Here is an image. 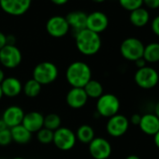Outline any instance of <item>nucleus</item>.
<instances>
[{
    "label": "nucleus",
    "instance_id": "nucleus-1",
    "mask_svg": "<svg viewBox=\"0 0 159 159\" xmlns=\"http://www.w3.org/2000/svg\"><path fill=\"white\" fill-rule=\"evenodd\" d=\"M75 43L78 51L86 56L97 54L102 45L99 34L90 31L87 28L75 34Z\"/></svg>",
    "mask_w": 159,
    "mask_h": 159
},
{
    "label": "nucleus",
    "instance_id": "nucleus-2",
    "mask_svg": "<svg viewBox=\"0 0 159 159\" xmlns=\"http://www.w3.org/2000/svg\"><path fill=\"white\" fill-rule=\"evenodd\" d=\"M66 79L71 87L84 88L90 80H92V69L83 61H75L67 66Z\"/></svg>",
    "mask_w": 159,
    "mask_h": 159
},
{
    "label": "nucleus",
    "instance_id": "nucleus-3",
    "mask_svg": "<svg viewBox=\"0 0 159 159\" xmlns=\"http://www.w3.org/2000/svg\"><path fill=\"white\" fill-rule=\"evenodd\" d=\"M58 74L57 66L49 61L39 63L33 69V79L41 86L54 83L58 78Z\"/></svg>",
    "mask_w": 159,
    "mask_h": 159
},
{
    "label": "nucleus",
    "instance_id": "nucleus-4",
    "mask_svg": "<svg viewBox=\"0 0 159 159\" xmlns=\"http://www.w3.org/2000/svg\"><path fill=\"white\" fill-rule=\"evenodd\" d=\"M120 100L113 94H103L97 101V112L98 115L111 118L116 115L120 110Z\"/></svg>",
    "mask_w": 159,
    "mask_h": 159
},
{
    "label": "nucleus",
    "instance_id": "nucleus-5",
    "mask_svg": "<svg viewBox=\"0 0 159 159\" xmlns=\"http://www.w3.org/2000/svg\"><path fill=\"white\" fill-rule=\"evenodd\" d=\"M144 44L137 38H127L121 43L120 52L122 56L128 61H137L142 58Z\"/></svg>",
    "mask_w": 159,
    "mask_h": 159
},
{
    "label": "nucleus",
    "instance_id": "nucleus-6",
    "mask_svg": "<svg viewBox=\"0 0 159 159\" xmlns=\"http://www.w3.org/2000/svg\"><path fill=\"white\" fill-rule=\"evenodd\" d=\"M135 83L142 89H152L157 85L159 81L158 72L152 66L139 68L134 76Z\"/></svg>",
    "mask_w": 159,
    "mask_h": 159
},
{
    "label": "nucleus",
    "instance_id": "nucleus-7",
    "mask_svg": "<svg viewBox=\"0 0 159 159\" xmlns=\"http://www.w3.org/2000/svg\"><path fill=\"white\" fill-rule=\"evenodd\" d=\"M23 55L16 45H6L0 50V64L4 67L13 69L22 63Z\"/></svg>",
    "mask_w": 159,
    "mask_h": 159
},
{
    "label": "nucleus",
    "instance_id": "nucleus-8",
    "mask_svg": "<svg viewBox=\"0 0 159 159\" xmlns=\"http://www.w3.org/2000/svg\"><path fill=\"white\" fill-rule=\"evenodd\" d=\"M76 135L67 127L61 126L53 132V144L61 151H69L76 145Z\"/></svg>",
    "mask_w": 159,
    "mask_h": 159
},
{
    "label": "nucleus",
    "instance_id": "nucleus-9",
    "mask_svg": "<svg viewBox=\"0 0 159 159\" xmlns=\"http://www.w3.org/2000/svg\"><path fill=\"white\" fill-rule=\"evenodd\" d=\"M129 128V120L123 114L117 113L116 115L109 118L106 130L108 134L113 138H119L124 136Z\"/></svg>",
    "mask_w": 159,
    "mask_h": 159
},
{
    "label": "nucleus",
    "instance_id": "nucleus-10",
    "mask_svg": "<svg viewBox=\"0 0 159 159\" xmlns=\"http://www.w3.org/2000/svg\"><path fill=\"white\" fill-rule=\"evenodd\" d=\"M32 0H0L1 10L11 16H22L31 7Z\"/></svg>",
    "mask_w": 159,
    "mask_h": 159
},
{
    "label": "nucleus",
    "instance_id": "nucleus-11",
    "mask_svg": "<svg viewBox=\"0 0 159 159\" xmlns=\"http://www.w3.org/2000/svg\"><path fill=\"white\" fill-rule=\"evenodd\" d=\"M46 30L48 34L52 38H63L70 30V27L66 22V17L55 15L51 17L46 23Z\"/></svg>",
    "mask_w": 159,
    "mask_h": 159
},
{
    "label": "nucleus",
    "instance_id": "nucleus-12",
    "mask_svg": "<svg viewBox=\"0 0 159 159\" xmlns=\"http://www.w3.org/2000/svg\"><path fill=\"white\" fill-rule=\"evenodd\" d=\"M88 145L89 152L94 159H108L111 154V145L104 138H95Z\"/></svg>",
    "mask_w": 159,
    "mask_h": 159
},
{
    "label": "nucleus",
    "instance_id": "nucleus-13",
    "mask_svg": "<svg viewBox=\"0 0 159 159\" xmlns=\"http://www.w3.org/2000/svg\"><path fill=\"white\" fill-rule=\"evenodd\" d=\"M109 25V18L102 11H93L87 14L86 28L97 34L104 32Z\"/></svg>",
    "mask_w": 159,
    "mask_h": 159
},
{
    "label": "nucleus",
    "instance_id": "nucleus-14",
    "mask_svg": "<svg viewBox=\"0 0 159 159\" xmlns=\"http://www.w3.org/2000/svg\"><path fill=\"white\" fill-rule=\"evenodd\" d=\"M88 99L89 98L84 88L71 87L66 96V102L67 106L74 110L84 108L86 105Z\"/></svg>",
    "mask_w": 159,
    "mask_h": 159
},
{
    "label": "nucleus",
    "instance_id": "nucleus-15",
    "mask_svg": "<svg viewBox=\"0 0 159 159\" xmlns=\"http://www.w3.org/2000/svg\"><path fill=\"white\" fill-rule=\"evenodd\" d=\"M25 114V112L20 106L11 105L4 111L2 114V119L6 123L8 127L11 128L16 125H22Z\"/></svg>",
    "mask_w": 159,
    "mask_h": 159
},
{
    "label": "nucleus",
    "instance_id": "nucleus-16",
    "mask_svg": "<svg viewBox=\"0 0 159 159\" xmlns=\"http://www.w3.org/2000/svg\"><path fill=\"white\" fill-rule=\"evenodd\" d=\"M44 115L39 111H33L25 114L22 125L32 134L37 133L43 127Z\"/></svg>",
    "mask_w": 159,
    "mask_h": 159
},
{
    "label": "nucleus",
    "instance_id": "nucleus-17",
    "mask_svg": "<svg viewBox=\"0 0 159 159\" xmlns=\"http://www.w3.org/2000/svg\"><path fill=\"white\" fill-rule=\"evenodd\" d=\"M3 95L7 98L18 97L23 92V84L15 77H8L0 84Z\"/></svg>",
    "mask_w": 159,
    "mask_h": 159
},
{
    "label": "nucleus",
    "instance_id": "nucleus-18",
    "mask_svg": "<svg viewBox=\"0 0 159 159\" xmlns=\"http://www.w3.org/2000/svg\"><path fill=\"white\" fill-rule=\"evenodd\" d=\"M139 126L144 134L154 136L159 131V118L154 113H145L141 115Z\"/></svg>",
    "mask_w": 159,
    "mask_h": 159
},
{
    "label": "nucleus",
    "instance_id": "nucleus-19",
    "mask_svg": "<svg viewBox=\"0 0 159 159\" xmlns=\"http://www.w3.org/2000/svg\"><path fill=\"white\" fill-rule=\"evenodd\" d=\"M66 22L70 28H72L76 33L86 28L87 14L82 11H74L69 12L66 16Z\"/></svg>",
    "mask_w": 159,
    "mask_h": 159
},
{
    "label": "nucleus",
    "instance_id": "nucleus-20",
    "mask_svg": "<svg viewBox=\"0 0 159 159\" xmlns=\"http://www.w3.org/2000/svg\"><path fill=\"white\" fill-rule=\"evenodd\" d=\"M10 129L12 137V141L19 145H25L29 143L32 139V133L29 132L23 125H16Z\"/></svg>",
    "mask_w": 159,
    "mask_h": 159
},
{
    "label": "nucleus",
    "instance_id": "nucleus-21",
    "mask_svg": "<svg viewBox=\"0 0 159 159\" xmlns=\"http://www.w3.org/2000/svg\"><path fill=\"white\" fill-rule=\"evenodd\" d=\"M130 23L136 27H143L150 21V13L144 8H139L135 11H130L129 14Z\"/></svg>",
    "mask_w": 159,
    "mask_h": 159
},
{
    "label": "nucleus",
    "instance_id": "nucleus-22",
    "mask_svg": "<svg viewBox=\"0 0 159 159\" xmlns=\"http://www.w3.org/2000/svg\"><path fill=\"white\" fill-rule=\"evenodd\" d=\"M76 139L84 144H89L96 137L95 130L89 125H82L76 131Z\"/></svg>",
    "mask_w": 159,
    "mask_h": 159
},
{
    "label": "nucleus",
    "instance_id": "nucleus-23",
    "mask_svg": "<svg viewBox=\"0 0 159 159\" xmlns=\"http://www.w3.org/2000/svg\"><path fill=\"white\" fill-rule=\"evenodd\" d=\"M88 98H94L98 99L100 98L104 93V88L100 82L97 81V80H90V81L85 84L84 87Z\"/></svg>",
    "mask_w": 159,
    "mask_h": 159
},
{
    "label": "nucleus",
    "instance_id": "nucleus-24",
    "mask_svg": "<svg viewBox=\"0 0 159 159\" xmlns=\"http://www.w3.org/2000/svg\"><path fill=\"white\" fill-rule=\"evenodd\" d=\"M142 58L146 61V63L159 62V43L151 42L144 46Z\"/></svg>",
    "mask_w": 159,
    "mask_h": 159
},
{
    "label": "nucleus",
    "instance_id": "nucleus-25",
    "mask_svg": "<svg viewBox=\"0 0 159 159\" xmlns=\"http://www.w3.org/2000/svg\"><path fill=\"white\" fill-rule=\"evenodd\" d=\"M41 88L42 86L32 78L28 80V81H26L25 84L23 85V92L27 98H35L40 94Z\"/></svg>",
    "mask_w": 159,
    "mask_h": 159
},
{
    "label": "nucleus",
    "instance_id": "nucleus-26",
    "mask_svg": "<svg viewBox=\"0 0 159 159\" xmlns=\"http://www.w3.org/2000/svg\"><path fill=\"white\" fill-rule=\"evenodd\" d=\"M61 125L62 119L57 113H49L46 116H44L43 127L54 132L55 130L61 127Z\"/></svg>",
    "mask_w": 159,
    "mask_h": 159
},
{
    "label": "nucleus",
    "instance_id": "nucleus-27",
    "mask_svg": "<svg viewBox=\"0 0 159 159\" xmlns=\"http://www.w3.org/2000/svg\"><path fill=\"white\" fill-rule=\"evenodd\" d=\"M37 139L44 145H48L52 143L53 140V131H51L45 127H42L37 133Z\"/></svg>",
    "mask_w": 159,
    "mask_h": 159
},
{
    "label": "nucleus",
    "instance_id": "nucleus-28",
    "mask_svg": "<svg viewBox=\"0 0 159 159\" xmlns=\"http://www.w3.org/2000/svg\"><path fill=\"white\" fill-rule=\"evenodd\" d=\"M121 7L128 11H135L143 6V0H118Z\"/></svg>",
    "mask_w": 159,
    "mask_h": 159
},
{
    "label": "nucleus",
    "instance_id": "nucleus-29",
    "mask_svg": "<svg viewBox=\"0 0 159 159\" xmlns=\"http://www.w3.org/2000/svg\"><path fill=\"white\" fill-rule=\"evenodd\" d=\"M12 142V137L11 133V129L8 128L6 130L0 131V146H8Z\"/></svg>",
    "mask_w": 159,
    "mask_h": 159
},
{
    "label": "nucleus",
    "instance_id": "nucleus-30",
    "mask_svg": "<svg viewBox=\"0 0 159 159\" xmlns=\"http://www.w3.org/2000/svg\"><path fill=\"white\" fill-rule=\"evenodd\" d=\"M151 28L152 31L154 35H156L157 37H159V15L155 16L152 23H151Z\"/></svg>",
    "mask_w": 159,
    "mask_h": 159
},
{
    "label": "nucleus",
    "instance_id": "nucleus-31",
    "mask_svg": "<svg viewBox=\"0 0 159 159\" xmlns=\"http://www.w3.org/2000/svg\"><path fill=\"white\" fill-rule=\"evenodd\" d=\"M143 4L152 10H156L159 8V0H143Z\"/></svg>",
    "mask_w": 159,
    "mask_h": 159
},
{
    "label": "nucleus",
    "instance_id": "nucleus-32",
    "mask_svg": "<svg viewBox=\"0 0 159 159\" xmlns=\"http://www.w3.org/2000/svg\"><path fill=\"white\" fill-rule=\"evenodd\" d=\"M140 119H141V115H139V113H134V114L131 116V118H130V120H129V123L131 122L133 125H139V122H140Z\"/></svg>",
    "mask_w": 159,
    "mask_h": 159
},
{
    "label": "nucleus",
    "instance_id": "nucleus-33",
    "mask_svg": "<svg viewBox=\"0 0 159 159\" xmlns=\"http://www.w3.org/2000/svg\"><path fill=\"white\" fill-rule=\"evenodd\" d=\"M7 45V36L0 31V50Z\"/></svg>",
    "mask_w": 159,
    "mask_h": 159
},
{
    "label": "nucleus",
    "instance_id": "nucleus-34",
    "mask_svg": "<svg viewBox=\"0 0 159 159\" xmlns=\"http://www.w3.org/2000/svg\"><path fill=\"white\" fill-rule=\"evenodd\" d=\"M146 64H147V63H146V61H145L143 58H139V59H138L137 61H135V65H136V66L138 67V69L146 66H147Z\"/></svg>",
    "mask_w": 159,
    "mask_h": 159
},
{
    "label": "nucleus",
    "instance_id": "nucleus-35",
    "mask_svg": "<svg viewBox=\"0 0 159 159\" xmlns=\"http://www.w3.org/2000/svg\"><path fill=\"white\" fill-rule=\"evenodd\" d=\"M15 41H16V39L14 36H12V35L7 36V44L8 45H15Z\"/></svg>",
    "mask_w": 159,
    "mask_h": 159
},
{
    "label": "nucleus",
    "instance_id": "nucleus-36",
    "mask_svg": "<svg viewBox=\"0 0 159 159\" xmlns=\"http://www.w3.org/2000/svg\"><path fill=\"white\" fill-rule=\"evenodd\" d=\"M69 0H51V2L53 3L54 5H57V6H63L65 4H66Z\"/></svg>",
    "mask_w": 159,
    "mask_h": 159
},
{
    "label": "nucleus",
    "instance_id": "nucleus-37",
    "mask_svg": "<svg viewBox=\"0 0 159 159\" xmlns=\"http://www.w3.org/2000/svg\"><path fill=\"white\" fill-rule=\"evenodd\" d=\"M8 125H6V123L3 121L2 118H0V131H3V130H6L8 129Z\"/></svg>",
    "mask_w": 159,
    "mask_h": 159
},
{
    "label": "nucleus",
    "instance_id": "nucleus-38",
    "mask_svg": "<svg viewBox=\"0 0 159 159\" xmlns=\"http://www.w3.org/2000/svg\"><path fill=\"white\" fill-rule=\"evenodd\" d=\"M5 72H4V70L2 69V68H0V84H2V82L5 80Z\"/></svg>",
    "mask_w": 159,
    "mask_h": 159
},
{
    "label": "nucleus",
    "instance_id": "nucleus-39",
    "mask_svg": "<svg viewBox=\"0 0 159 159\" xmlns=\"http://www.w3.org/2000/svg\"><path fill=\"white\" fill-rule=\"evenodd\" d=\"M154 143H155L156 147L159 149V131L154 135Z\"/></svg>",
    "mask_w": 159,
    "mask_h": 159
},
{
    "label": "nucleus",
    "instance_id": "nucleus-40",
    "mask_svg": "<svg viewBox=\"0 0 159 159\" xmlns=\"http://www.w3.org/2000/svg\"><path fill=\"white\" fill-rule=\"evenodd\" d=\"M154 114L159 118V101L154 106Z\"/></svg>",
    "mask_w": 159,
    "mask_h": 159
},
{
    "label": "nucleus",
    "instance_id": "nucleus-41",
    "mask_svg": "<svg viewBox=\"0 0 159 159\" xmlns=\"http://www.w3.org/2000/svg\"><path fill=\"white\" fill-rule=\"evenodd\" d=\"M125 159H140L138 155H135V154H130L128 155Z\"/></svg>",
    "mask_w": 159,
    "mask_h": 159
},
{
    "label": "nucleus",
    "instance_id": "nucleus-42",
    "mask_svg": "<svg viewBox=\"0 0 159 159\" xmlns=\"http://www.w3.org/2000/svg\"><path fill=\"white\" fill-rule=\"evenodd\" d=\"M4 95H3V92H2V89H1V86H0V100L3 98Z\"/></svg>",
    "mask_w": 159,
    "mask_h": 159
},
{
    "label": "nucleus",
    "instance_id": "nucleus-43",
    "mask_svg": "<svg viewBox=\"0 0 159 159\" xmlns=\"http://www.w3.org/2000/svg\"><path fill=\"white\" fill-rule=\"evenodd\" d=\"M92 1H94L96 3H102V2L106 1V0H92Z\"/></svg>",
    "mask_w": 159,
    "mask_h": 159
},
{
    "label": "nucleus",
    "instance_id": "nucleus-44",
    "mask_svg": "<svg viewBox=\"0 0 159 159\" xmlns=\"http://www.w3.org/2000/svg\"><path fill=\"white\" fill-rule=\"evenodd\" d=\"M12 159H25V158H24V157H14Z\"/></svg>",
    "mask_w": 159,
    "mask_h": 159
}]
</instances>
